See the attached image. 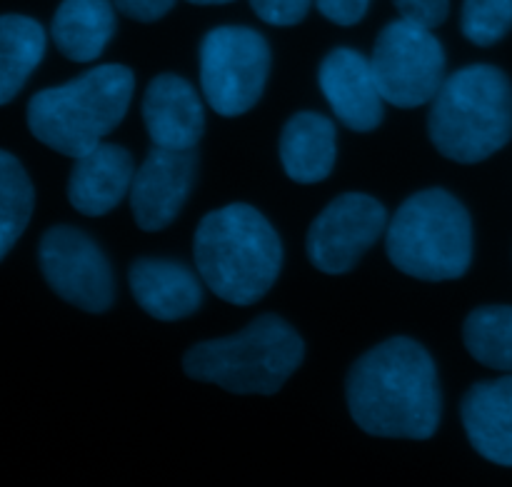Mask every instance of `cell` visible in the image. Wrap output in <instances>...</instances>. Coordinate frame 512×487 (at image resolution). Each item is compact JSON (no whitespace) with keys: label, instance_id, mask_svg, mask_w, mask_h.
<instances>
[{"label":"cell","instance_id":"1","mask_svg":"<svg viewBox=\"0 0 512 487\" xmlns=\"http://www.w3.org/2000/svg\"><path fill=\"white\" fill-rule=\"evenodd\" d=\"M348 408L358 428L375 438H433L443 403L428 350L410 338L368 350L348 375Z\"/></svg>","mask_w":512,"mask_h":487},{"label":"cell","instance_id":"2","mask_svg":"<svg viewBox=\"0 0 512 487\" xmlns=\"http://www.w3.org/2000/svg\"><path fill=\"white\" fill-rule=\"evenodd\" d=\"M193 253L210 293L230 305L265 298L283 268V243L263 213L245 203L225 205L200 220Z\"/></svg>","mask_w":512,"mask_h":487},{"label":"cell","instance_id":"3","mask_svg":"<svg viewBox=\"0 0 512 487\" xmlns=\"http://www.w3.org/2000/svg\"><path fill=\"white\" fill-rule=\"evenodd\" d=\"M133 90V70L98 65L70 83L35 93L28 103V128L50 150L75 160L123 123Z\"/></svg>","mask_w":512,"mask_h":487},{"label":"cell","instance_id":"4","mask_svg":"<svg viewBox=\"0 0 512 487\" xmlns=\"http://www.w3.org/2000/svg\"><path fill=\"white\" fill-rule=\"evenodd\" d=\"M430 140L445 158L473 165L490 158L512 138V83L495 65H468L433 98Z\"/></svg>","mask_w":512,"mask_h":487},{"label":"cell","instance_id":"5","mask_svg":"<svg viewBox=\"0 0 512 487\" xmlns=\"http://www.w3.org/2000/svg\"><path fill=\"white\" fill-rule=\"evenodd\" d=\"M305 345L278 315H260L228 338L205 340L185 353V375L235 395H275L300 368Z\"/></svg>","mask_w":512,"mask_h":487},{"label":"cell","instance_id":"6","mask_svg":"<svg viewBox=\"0 0 512 487\" xmlns=\"http://www.w3.org/2000/svg\"><path fill=\"white\" fill-rule=\"evenodd\" d=\"M385 250L400 273L430 283L458 280L473 263V223L458 198L433 188L400 205L385 230Z\"/></svg>","mask_w":512,"mask_h":487},{"label":"cell","instance_id":"7","mask_svg":"<svg viewBox=\"0 0 512 487\" xmlns=\"http://www.w3.org/2000/svg\"><path fill=\"white\" fill-rule=\"evenodd\" d=\"M268 73V40L253 28L220 25L200 43V88L223 118L248 113L263 95Z\"/></svg>","mask_w":512,"mask_h":487},{"label":"cell","instance_id":"8","mask_svg":"<svg viewBox=\"0 0 512 487\" xmlns=\"http://www.w3.org/2000/svg\"><path fill=\"white\" fill-rule=\"evenodd\" d=\"M375 80L395 108H420L433 103L445 83V53L433 28L408 18L385 25L373 48Z\"/></svg>","mask_w":512,"mask_h":487},{"label":"cell","instance_id":"9","mask_svg":"<svg viewBox=\"0 0 512 487\" xmlns=\"http://www.w3.org/2000/svg\"><path fill=\"white\" fill-rule=\"evenodd\" d=\"M40 270L50 288L85 313H105L113 305V270L93 238L70 225L50 228L40 240Z\"/></svg>","mask_w":512,"mask_h":487},{"label":"cell","instance_id":"10","mask_svg":"<svg viewBox=\"0 0 512 487\" xmlns=\"http://www.w3.org/2000/svg\"><path fill=\"white\" fill-rule=\"evenodd\" d=\"M388 230L383 203L365 193L335 198L308 230V258L320 273L343 275Z\"/></svg>","mask_w":512,"mask_h":487},{"label":"cell","instance_id":"11","mask_svg":"<svg viewBox=\"0 0 512 487\" xmlns=\"http://www.w3.org/2000/svg\"><path fill=\"white\" fill-rule=\"evenodd\" d=\"M195 163L193 150L153 145L130 185V208L138 228L155 233L178 218L195 183Z\"/></svg>","mask_w":512,"mask_h":487},{"label":"cell","instance_id":"12","mask_svg":"<svg viewBox=\"0 0 512 487\" xmlns=\"http://www.w3.org/2000/svg\"><path fill=\"white\" fill-rule=\"evenodd\" d=\"M318 83L345 128L370 133L383 123V93L375 80L373 65L358 50L335 48L325 55L318 70Z\"/></svg>","mask_w":512,"mask_h":487},{"label":"cell","instance_id":"13","mask_svg":"<svg viewBox=\"0 0 512 487\" xmlns=\"http://www.w3.org/2000/svg\"><path fill=\"white\" fill-rule=\"evenodd\" d=\"M143 120L155 148L193 150L205 130V113L198 93L173 73L150 80L143 95Z\"/></svg>","mask_w":512,"mask_h":487},{"label":"cell","instance_id":"14","mask_svg":"<svg viewBox=\"0 0 512 487\" xmlns=\"http://www.w3.org/2000/svg\"><path fill=\"white\" fill-rule=\"evenodd\" d=\"M135 178L133 155L113 143H100L75 158L68 180V200L78 213L108 215L130 195Z\"/></svg>","mask_w":512,"mask_h":487},{"label":"cell","instance_id":"15","mask_svg":"<svg viewBox=\"0 0 512 487\" xmlns=\"http://www.w3.org/2000/svg\"><path fill=\"white\" fill-rule=\"evenodd\" d=\"M133 298L150 318L183 320L203 303V285L183 263L165 258H140L130 268Z\"/></svg>","mask_w":512,"mask_h":487},{"label":"cell","instance_id":"16","mask_svg":"<svg viewBox=\"0 0 512 487\" xmlns=\"http://www.w3.org/2000/svg\"><path fill=\"white\" fill-rule=\"evenodd\" d=\"M470 445L495 465L512 468V375L478 383L463 398Z\"/></svg>","mask_w":512,"mask_h":487},{"label":"cell","instance_id":"17","mask_svg":"<svg viewBox=\"0 0 512 487\" xmlns=\"http://www.w3.org/2000/svg\"><path fill=\"white\" fill-rule=\"evenodd\" d=\"M338 155L335 125L320 113H298L280 135V160L290 180L303 185L320 183L330 175Z\"/></svg>","mask_w":512,"mask_h":487},{"label":"cell","instance_id":"18","mask_svg":"<svg viewBox=\"0 0 512 487\" xmlns=\"http://www.w3.org/2000/svg\"><path fill=\"white\" fill-rule=\"evenodd\" d=\"M115 33L113 0H63L55 10L50 35L73 63H93Z\"/></svg>","mask_w":512,"mask_h":487},{"label":"cell","instance_id":"19","mask_svg":"<svg viewBox=\"0 0 512 487\" xmlns=\"http://www.w3.org/2000/svg\"><path fill=\"white\" fill-rule=\"evenodd\" d=\"M45 55V30L28 15H0V105L23 90Z\"/></svg>","mask_w":512,"mask_h":487},{"label":"cell","instance_id":"20","mask_svg":"<svg viewBox=\"0 0 512 487\" xmlns=\"http://www.w3.org/2000/svg\"><path fill=\"white\" fill-rule=\"evenodd\" d=\"M465 348L485 368L512 373V308L488 305L468 315L463 328Z\"/></svg>","mask_w":512,"mask_h":487},{"label":"cell","instance_id":"21","mask_svg":"<svg viewBox=\"0 0 512 487\" xmlns=\"http://www.w3.org/2000/svg\"><path fill=\"white\" fill-rule=\"evenodd\" d=\"M33 183L18 158L0 150V260L13 250L33 215Z\"/></svg>","mask_w":512,"mask_h":487},{"label":"cell","instance_id":"22","mask_svg":"<svg viewBox=\"0 0 512 487\" xmlns=\"http://www.w3.org/2000/svg\"><path fill=\"white\" fill-rule=\"evenodd\" d=\"M463 35L480 48H490L512 30V0H465Z\"/></svg>","mask_w":512,"mask_h":487},{"label":"cell","instance_id":"23","mask_svg":"<svg viewBox=\"0 0 512 487\" xmlns=\"http://www.w3.org/2000/svg\"><path fill=\"white\" fill-rule=\"evenodd\" d=\"M310 5L313 0H250V8L263 23L280 25V28L300 23L308 15Z\"/></svg>","mask_w":512,"mask_h":487},{"label":"cell","instance_id":"24","mask_svg":"<svg viewBox=\"0 0 512 487\" xmlns=\"http://www.w3.org/2000/svg\"><path fill=\"white\" fill-rule=\"evenodd\" d=\"M400 15L425 28H438L445 23L450 10V0H393Z\"/></svg>","mask_w":512,"mask_h":487},{"label":"cell","instance_id":"25","mask_svg":"<svg viewBox=\"0 0 512 487\" xmlns=\"http://www.w3.org/2000/svg\"><path fill=\"white\" fill-rule=\"evenodd\" d=\"M318 10L338 25H355L365 18L370 0H315Z\"/></svg>","mask_w":512,"mask_h":487},{"label":"cell","instance_id":"26","mask_svg":"<svg viewBox=\"0 0 512 487\" xmlns=\"http://www.w3.org/2000/svg\"><path fill=\"white\" fill-rule=\"evenodd\" d=\"M113 3L128 18L140 20V23H153L173 8L175 0H113Z\"/></svg>","mask_w":512,"mask_h":487},{"label":"cell","instance_id":"27","mask_svg":"<svg viewBox=\"0 0 512 487\" xmlns=\"http://www.w3.org/2000/svg\"><path fill=\"white\" fill-rule=\"evenodd\" d=\"M188 3H195V5H223V3H233V0H188Z\"/></svg>","mask_w":512,"mask_h":487}]
</instances>
